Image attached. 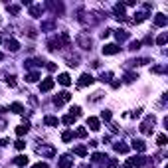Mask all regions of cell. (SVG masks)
<instances>
[{
	"mask_svg": "<svg viewBox=\"0 0 168 168\" xmlns=\"http://www.w3.org/2000/svg\"><path fill=\"white\" fill-rule=\"evenodd\" d=\"M152 129H154V117H146V121H143V125H140V133L150 134Z\"/></svg>",
	"mask_w": 168,
	"mask_h": 168,
	"instance_id": "cell-1",
	"label": "cell"
},
{
	"mask_svg": "<svg viewBox=\"0 0 168 168\" xmlns=\"http://www.w3.org/2000/svg\"><path fill=\"white\" fill-rule=\"evenodd\" d=\"M77 44L83 48V50H91V40H89L87 34H79L77 36Z\"/></svg>",
	"mask_w": 168,
	"mask_h": 168,
	"instance_id": "cell-2",
	"label": "cell"
},
{
	"mask_svg": "<svg viewBox=\"0 0 168 168\" xmlns=\"http://www.w3.org/2000/svg\"><path fill=\"white\" fill-rule=\"evenodd\" d=\"M121 52V48H119L117 44H107L105 48H103V53L105 56H115V53H119Z\"/></svg>",
	"mask_w": 168,
	"mask_h": 168,
	"instance_id": "cell-3",
	"label": "cell"
},
{
	"mask_svg": "<svg viewBox=\"0 0 168 168\" xmlns=\"http://www.w3.org/2000/svg\"><path fill=\"white\" fill-rule=\"evenodd\" d=\"M93 81H95V79L91 77L89 73H83V75L79 77V81H77V85H79V87H85V85H91Z\"/></svg>",
	"mask_w": 168,
	"mask_h": 168,
	"instance_id": "cell-4",
	"label": "cell"
},
{
	"mask_svg": "<svg viewBox=\"0 0 168 168\" xmlns=\"http://www.w3.org/2000/svg\"><path fill=\"white\" fill-rule=\"evenodd\" d=\"M69 99H71V95H69L67 91H63V93H59V97H56V99H53V103L59 107V105H63V103H67Z\"/></svg>",
	"mask_w": 168,
	"mask_h": 168,
	"instance_id": "cell-5",
	"label": "cell"
},
{
	"mask_svg": "<svg viewBox=\"0 0 168 168\" xmlns=\"http://www.w3.org/2000/svg\"><path fill=\"white\" fill-rule=\"evenodd\" d=\"M53 83H56V81H53L52 77H46V79L40 83V91H50V89H53Z\"/></svg>",
	"mask_w": 168,
	"mask_h": 168,
	"instance_id": "cell-6",
	"label": "cell"
},
{
	"mask_svg": "<svg viewBox=\"0 0 168 168\" xmlns=\"http://www.w3.org/2000/svg\"><path fill=\"white\" fill-rule=\"evenodd\" d=\"M87 127L91 129V131H99V129H101V123H99V119H95V117H89V119H87Z\"/></svg>",
	"mask_w": 168,
	"mask_h": 168,
	"instance_id": "cell-7",
	"label": "cell"
},
{
	"mask_svg": "<svg viewBox=\"0 0 168 168\" xmlns=\"http://www.w3.org/2000/svg\"><path fill=\"white\" fill-rule=\"evenodd\" d=\"M154 24L158 26V28H164V26L168 24V18H166L164 14H156L154 16Z\"/></svg>",
	"mask_w": 168,
	"mask_h": 168,
	"instance_id": "cell-8",
	"label": "cell"
},
{
	"mask_svg": "<svg viewBox=\"0 0 168 168\" xmlns=\"http://www.w3.org/2000/svg\"><path fill=\"white\" fill-rule=\"evenodd\" d=\"M71 166H73L71 156H61V158H59V168H71Z\"/></svg>",
	"mask_w": 168,
	"mask_h": 168,
	"instance_id": "cell-9",
	"label": "cell"
},
{
	"mask_svg": "<svg viewBox=\"0 0 168 168\" xmlns=\"http://www.w3.org/2000/svg\"><path fill=\"white\" fill-rule=\"evenodd\" d=\"M144 162H146V160L143 158V156H137V158H131V160L127 162V168H131V166H143Z\"/></svg>",
	"mask_w": 168,
	"mask_h": 168,
	"instance_id": "cell-10",
	"label": "cell"
},
{
	"mask_svg": "<svg viewBox=\"0 0 168 168\" xmlns=\"http://www.w3.org/2000/svg\"><path fill=\"white\" fill-rule=\"evenodd\" d=\"M38 152L44 154V156H53V154H56V150H53L52 146H38Z\"/></svg>",
	"mask_w": 168,
	"mask_h": 168,
	"instance_id": "cell-11",
	"label": "cell"
},
{
	"mask_svg": "<svg viewBox=\"0 0 168 168\" xmlns=\"http://www.w3.org/2000/svg\"><path fill=\"white\" fill-rule=\"evenodd\" d=\"M115 18L117 20H125V6L123 4H117L115 6Z\"/></svg>",
	"mask_w": 168,
	"mask_h": 168,
	"instance_id": "cell-12",
	"label": "cell"
},
{
	"mask_svg": "<svg viewBox=\"0 0 168 168\" xmlns=\"http://www.w3.org/2000/svg\"><path fill=\"white\" fill-rule=\"evenodd\" d=\"M6 48H8L10 52H18L20 50V44L16 40H6Z\"/></svg>",
	"mask_w": 168,
	"mask_h": 168,
	"instance_id": "cell-13",
	"label": "cell"
},
{
	"mask_svg": "<svg viewBox=\"0 0 168 168\" xmlns=\"http://www.w3.org/2000/svg\"><path fill=\"white\" fill-rule=\"evenodd\" d=\"M57 81H59L61 85H66V87H67V85H71V77H69L67 73H61V75L57 77Z\"/></svg>",
	"mask_w": 168,
	"mask_h": 168,
	"instance_id": "cell-14",
	"label": "cell"
},
{
	"mask_svg": "<svg viewBox=\"0 0 168 168\" xmlns=\"http://www.w3.org/2000/svg\"><path fill=\"white\" fill-rule=\"evenodd\" d=\"M133 148L138 150V152H144V150H146V144L143 143V140H133Z\"/></svg>",
	"mask_w": 168,
	"mask_h": 168,
	"instance_id": "cell-15",
	"label": "cell"
},
{
	"mask_svg": "<svg viewBox=\"0 0 168 168\" xmlns=\"http://www.w3.org/2000/svg\"><path fill=\"white\" fill-rule=\"evenodd\" d=\"M28 131H30L28 125H20V127H16V134H18V137H24Z\"/></svg>",
	"mask_w": 168,
	"mask_h": 168,
	"instance_id": "cell-16",
	"label": "cell"
},
{
	"mask_svg": "<svg viewBox=\"0 0 168 168\" xmlns=\"http://www.w3.org/2000/svg\"><path fill=\"white\" fill-rule=\"evenodd\" d=\"M10 109H12L16 115H20V113H24V105H22V103H12V105H10Z\"/></svg>",
	"mask_w": 168,
	"mask_h": 168,
	"instance_id": "cell-17",
	"label": "cell"
},
{
	"mask_svg": "<svg viewBox=\"0 0 168 168\" xmlns=\"http://www.w3.org/2000/svg\"><path fill=\"white\" fill-rule=\"evenodd\" d=\"M91 160H93V162H99V164H101V162H107V156L101 154V152H95L93 156H91Z\"/></svg>",
	"mask_w": 168,
	"mask_h": 168,
	"instance_id": "cell-18",
	"label": "cell"
},
{
	"mask_svg": "<svg viewBox=\"0 0 168 168\" xmlns=\"http://www.w3.org/2000/svg\"><path fill=\"white\" fill-rule=\"evenodd\" d=\"M44 123L48 125V127H57V123H59V121H57L56 117H46V119H44Z\"/></svg>",
	"mask_w": 168,
	"mask_h": 168,
	"instance_id": "cell-19",
	"label": "cell"
},
{
	"mask_svg": "<svg viewBox=\"0 0 168 168\" xmlns=\"http://www.w3.org/2000/svg\"><path fill=\"white\" fill-rule=\"evenodd\" d=\"M48 46H50V50H52V52H56V50H59V48H61V40H52Z\"/></svg>",
	"mask_w": 168,
	"mask_h": 168,
	"instance_id": "cell-20",
	"label": "cell"
},
{
	"mask_svg": "<svg viewBox=\"0 0 168 168\" xmlns=\"http://www.w3.org/2000/svg\"><path fill=\"white\" fill-rule=\"evenodd\" d=\"M14 164L16 166H26V164H28V158H26V156H16Z\"/></svg>",
	"mask_w": 168,
	"mask_h": 168,
	"instance_id": "cell-21",
	"label": "cell"
},
{
	"mask_svg": "<svg viewBox=\"0 0 168 168\" xmlns=\"http://www.w3.org/2000/svg\"><path fill=\"white\" fill-rule=\"evenodd\" d=\"M38 79H40V73H28L26 75V81H28V83H36Z\"/></svg>",
	"mask_w": 168,
	"mask_h": 168,
	"instance_id": "cell-22",
	"label": "cell"
},
{
	"mask_svg": "<svg viewBox=\"0 0 168 168\" xmlns=\"http://www.w3.org/2000/svg\"><path fill=\"white\" fill-rule=\"evenodd\" d=\"M115 150H117V152H129V146L123 144V143H117L115 144Z\"/></svg>",
	"mask_w": 168,
	"mask_h": 168,
	"instance_id": "cell-23",
	"label": "cell"
},
{
	"mask_svg": "<svg viewBox=\"0 0 168 168\" xmlns=\"http://www.w3.org/2000/svg\"><path fill=\"white\" fill-rule=\"evenodd\" d=\"M73 152L77 154V156H85V154H87V148H85V146H75Z\"/></svg>",
	"mask_w": 168,
	"mask_h": 168,
	"instance_id": "cell-24",
	"label": "cell"
},
{
	"mask_svg": "<svg viewBox=\"0 0 168 168\" xmlns=\"http://www.w3.org/2000/svg\"><path fill=\"white\" fill-rule=\"evenodd\" d=\"M71 138H73V133H71V131H66V133L61 134V140H63V143H69Z\"/></svg>",
	"mask_w": 168,
	"mask_h": 168,
	"instance_id": "cell-25",
	"label": "cell"
},
{
	"mask_svg": "<svg viewBox=\"0 0 168 168\" xmlns=\"http://www.w3.org/2000/svg\"><path fill=\"white\" fill-rule=\"evenodd\" d=\"M166 134H158V137H156V144H158V146H164L166 144Z\"/></svg>",
	"mask_w": 168,
	"mask_h": 168,
	"instance_id": "cell-26",
	"label": "cell"
},
{
	"mask_svg": "<svg viewBox=\"0 0 168 168\" xmlns=\"http://www.w3.org/2000/svg\"><path fill=\"white\" fill-rule=\"evenodd\" d=\"M30 14L34 16V18H38V16L42 14V8H40V6H32V8H30Z\"/></svg>",
	"mask_w": 168,
	"mask_h": 168,
	"instance_id": "cell-27",
	"label": "cell"
},
{
	"mask_svg": "<svg viewBox=\"0 0 168 168\" xmlns=\"http://www.w3.org/2000/svg\"><path fill=\"white\" fill-rule=\"evenodd\" d=\"M144 18H146V14H144V12H138V14H134V24H140Z\"/></svg>",
	"mask_w": 168,
	"mask_h": 168,
	"instance_id": "cell-28",
	"label": "cell"
},
{
	"mask_svg": "<svg viewBox=\"0 0 168 168\" xmlns=\"http://www.w3.org/2000/svg\"><path fill=\"white\" fill-rule=\"evenodd\" d=\"M166 40H168V36H166V34H160L158 38H156V44H158V46H164Z\"/></svg>",
	"mask_w": 168,
	"mask_h": 168,
	"instance_id": "cell-29",
	"label": "cell"
},
{
	"mask_svg": "<svg viewBox=\"0 0 168 168\" xmlns=\"http://www.w3.org/2000/svg\"><path fill=\"white\" fill-rule=\"evenodd\" d=\"M75 137L85 138V137H87V131H85V129H77V131H75Z\"/></svg>",
	"mask_w": 168,
	"mask_h": 168,
	"instance_id": "cell-30",
	"label": "cell"
},
{
	"mask_svg": "<svg viewBox=\"0 0 168 168\" xmlns=\"http://www.w3.org/2000/svg\"><path fill=\"white\" fill-rule=\"evenodd\" d=\"M63 123H66V125H73L75 123V117L73 115H66V117H63Z\"/></svg>",
	"mask_w": 168,
	"mask_h": 168,
	"instance_id": "cell-31",
	"label": "cell"
},
{
	"mask_svg": "<svg viewBox=\"0 0 168 168\" xmlns=\"http://www.w3.org/2000/svg\"><path fill=\"white\" fill-rule=\"evenodd\" d=\"M127 38H129V34H127V32H123V30H121V32H117V40H119V42L127 40Z\"/></svg>",
	"mask_w": 168,
	"mask_h": 168,
	"instance_id": "cell-32",
	"label": "cell"
},
{
	"mask_svg": "<svg viewBox=\"0 0 168 168\" xmlns=\"http://www.w3.org/2000/svg\"><path fill=\"white\" fill-rule=\"evenodd\" d=\"M69 115L79 117V115H81V107H77V105H75V107H71V113H69Z\"/></svg>",
	"mask_w": 168,
	"mask_h": 168,
	"instance_id": "cell-33",
	"label": "cell"
},
{
	"mask_svg": "<svg viewBox=\"0 0 168 168\" xmlns=\"http://www.w3.org/2000/svg\"><path fill=\"white\" fill-rule=\"evenodd\" d=\"M77 61H79L77 57H69V59H67V66H69V67H75V66H77Z\"/></svg>",
	"mask_w": 168,
	"mask_h": 168,
	"instance_id": "cell-34",
	"label": "cell"
},
{
	"mask_svg": "<svg viewBox=\"0 0 168 168\" xmlns=\"http://www.w3.org/2000/svg\"><path fill=\"white\" fill-rule=\"evenodd\" d=\"M6 83L10 85V87H16V79L12 77V75H8V77H6Z\"/></svg>",
	"mask_w": 168,
	"mask_h": 168,
	"instance_id": "cell-35",
	"label": "cell"
},
{
	"mask_svg": "<svg viewBox=\"0 0 168 168\" xmlns=\"http://www.w3.org/2000/svg\"><path fill=\"white\" fill-rule=\"evenodd\" d=\"M16 148H18V150H24V148H26V143H24V140H16Z\"/></svg>",
	"mask_w": 168,
	"mask_h": 168,
	"instance_id": "cell-36",
	"label": "cell"
},
{
	"mask_svg": "<svg viewBox=\"0 0 168 168\" xmlns=\"http://www.w3.org/2000/svg\"><path fill=\"white\" fill-rule=\"evenodd\" d=\"M101 119H105V121H111V111H103V113H101Z\"/></svg>",
	"mask_w": 168,
	"mask_h": 168,
	"instance_id": "cell-37",
	"label": "cell"
},
{
	"mask_svg": "<svg viewBox=\"0 0 168 168\" xmlns=\"http://www.w3.org/2000/svg\"><path fill=\"white\" fill-rule=\"evenodd\" d=\"M134 79H138V75H134V73H129V75H127V79H125V81H127V83H131V81H134Z\"/></svg>",
	"mask_w": 168,
	"mask_h": 168,
	"instance_id": "cell-38",
	"label": "cell"
},
{
	"mask_svg": "<svg viewBox=\"0 0 168 168\" xmlns=\"http://www.w3.org/2000/svg\"><path fill=\"white\" fill-rule=\"evenodd\" d=\"M8 12H12V14H18V12H20V8H18V6H10V4H8Z\"/></svg>",
	"mask_w": 168,
	"mask_h": 168,
	"instance_id": "cell-39",
	"label": "cell"
},
{
	"mask_svg": "<svg viewBox=\"0 0 168 168\" xmlns=\"http://www.w3.org/2000/svg\"><path fill=\"white\" fill-rule=\"evenodd\" d=\"M111 79V73L107 71V73H101V81H109Z\"/></svg>",
	"mask_w": 168,
	"mask_h": 168,
	"instance_id": "cell-40",
	"label": "cell"
},
{
	"mask_svg": "<svg viewBox=\"0 0 168 168\" xmlns=\"http://www.w3.org/2000/svg\"><path fill=\"white\" fill-rule=\"evenodd\" d=\"M138 48H140V42H133V44H131V50H133V52L138 50Z\"/></svg>",
	"mask_w": 168,
	"mask_h": 168,
	"instance_id": "cell-41",
	"label": "cell"
},
{
	"mask_svg": "<svg viewBox=\"0 0 168 168\" xmlns=\"http://www.w3.org/2000/svg\"><path fill=\"white\" fill-rule=\"evenodd\" d=\"M32 168H48V164H46V162H38V164H34Z\"/></svg>",
	"mask_w": 168,
	"mask_h": 168,
	"instance_id": "cell-42",
	"label": "cell"
},
{
	"mask_svg": "<svg viewBox=\"0 0 168 168\" xmlns=\"http://www.w3.org/2000/svg\"><path fill=\"white\" fill-rule=\"evenodd\" d=\"M46 67H48V69H50V71H56V67H57V66H56V63H48V66H46Z\"/></svg>",
	"mask_w": 168,
	"mask_h": 168,
	"instance_id": "cell-43",
	"label": "cell"
},
{
	"mask_svg": "<svg viewBox=\"0 0 168 168\" xmlns=\"http://www.w3.org/2000/svg\"><path fill=\"white\" fill-rule=\"evenodd\" d=\"M2 57H4V56H2V52H0V61H2Z\"/></svg>",
	"mask_w": 168,
	"mask_h": 168,
	"instance_id": "cell-44",
	"label": "cell"
},
{
	"mask_svg": "<svg viewBox=\"0 0 168 168\" xmlns=\"http://www.w3.org/2000/svg\"><path fill=\"white\" fill-rule=\"evenodd\" d=\"M0 42H2V38H0Z\"/></svg>",
	"mask_w": 168,
	"mask_h": 168,
	"instance_id": "cell-45",
	"label": "cell"
}]
</instances>
